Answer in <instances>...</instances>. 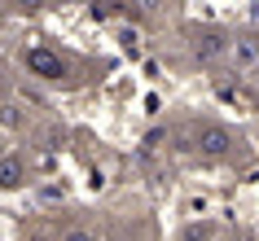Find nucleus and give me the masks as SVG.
Listing matches in <instances>:
<instances>
[{"label": "nucleus", "mask_w": 259, "mask_h": 241, "mask_svg": "<svg viewBox=\"0 0 259 241\" xmlns=\"http://www.w3.org/2000/svg\"><path fill=\"white\" fill-rule=\"evenodd\" d=\"M193 140H198V154H202V158H229L233 145H237V136H233L224 123H202Z\"/></svg>", "instance_id": "1"}, {"label": "nucleus", "mask_w": 259, "mask_h": 241, "mask_svg": "<svg viewBox=\"0 0 259 241\" xmlns=\"http://www.w3.org/2000/svg\"><path fill=\"white\" fill-rule=\"evenodd\" d=\"M27 70L31 75H40V79H62L66 75V66H62V57L57 53H49V49H27Z\"/></svg>", "instance_id": "2"}, {"label": "nucleus", "mask_w": 259, "mask_h": 241, "mask_svg": "<svg viewBox=\"0 0 259 241\" xmlns=\"http://www.w3.org/2000/svg\"><path fill=\"white\" fill-rule=\"evenodd\" d=\"M27 180V158L18 154H0V188H18Z\"/></svg>", "instance_id": "3"}, {"label": "nucleus", "mask_w": 259, "mask_h": 241, "mask_svg": "<svg viewBox=\"0 0 259 241\" xmlns=\"http://www.w3.org/2000/svg\"><path fill=\"white\" fill-rule=\"evenodd\" d=\"M233 62H237V66H255L259 62V40L255 35H237V40H233Z\"/></svg>", "instance_id": "4"}, {"label": "nucleus", "mask_w": 259, "mask_h": 241, "mask_svg": "<svg viewBox=\"0 0 259 241\" xmlns=\"http://www.w3.org/2000/svg\"><path fill=\"white\" fill-rule=\"evenodd\" d=\"M193 53L202 57V62H215V57L224 53V40H220V35H198V44H193Z\"/></svg>", "instance_id": "5"}, {"label": "nucleus", "mask_w": 259, "mask_h": 241, "mask_svg": "<svg viewBox=\"0 0 259 241\" xmlns=\"http://www.w3.org/2000/svg\"><path fill=\"white\" fill-rule=\"evenodd\" d=\"M53 241H97V232H93V228H83V224H75V228H66V232L53 237Z\"/></svg>", "instance_id": "6"}, {"label": "nucleus", "mask_w": 259, "mask_h": 241, "mask_svg": "<svg viewBox=\"0 0 259 241\" xmlns=\"http://www.w3.org/2000/svg\"><path fill=\"white\" fill-rule=\"evenodd\" d=\"M18 123H22V110H18V106H5V110H0V127H18Z\"/></svg>", "instance_id": "7"}, {"label": "nucleus", "mask_w": 259, "mask_h": 241, "mask_svg": "<svg viewBox=\"0 0 259 241\" xmlns=\"http://www.w3.org/2000/svg\"><path fill=\"white\" fill-rule=\"evenodd\" d=\"M18 14H35V9H44V0H9Z\"/></svg>", "instance_id": "8"}, {"label": "nucleus", "mask_w": 259, "mask_h": 241, "mask_svg": "<svg viewBox=\"0 0 259 241\" xmlns=\"http://www.w3.org/2000/svg\"><path fill=\"white\" fill-rule=\"evenodd\" d=\"M27 241H53V237H44V232H31V237Z\"/></svg>", "instance_id": "9"}, {"label": "nucleus", "mask_w": 259, "mask_h": 241, "mask_svg": "<svg viewBox=\"0 0 259 241\" xmlns=\"http://www.w3.org/2000/svg\"><path fill=\"white\" fill-rule=\"evenodd\" d=\"M0 97H5V70H0Z\"/></svg>", "instance_id": "10"}, {"label": "nucleus", "mask_w": 259, "mask_h": 241, "mask_svg": "<svg viewBox=\"0 0 259 241\" xmlns=\"http://www.w3.org/2000/svg\"><path fill=\"white\" fill-rule=\"evenodd\" d=\"M0 154H5V132H0Z\"/></svg>", "instance_id": "11"}]
</instances>
